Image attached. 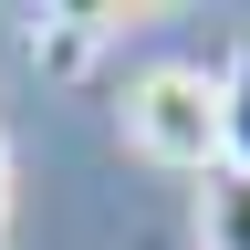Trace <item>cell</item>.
<instances>
[{
    "instance_id": "1",
    "label": "cell",
    "mask_w": 250,
    "mask_h": 250,
    "mask_svg": "<svg viewBox=\"0 0 250 250\" xmlns=\"http://www.w3.org/2000/svg\"><path fill=\"white\" fill-rule=\"evenodd\" d=\"M125 146L146 156V167H177V177H208L219 167V83L208 73H188V62H156V73L125 83Z\"/></svg>"
},
{
    "instance_id": "2",
    "label": "cell",
    "mask_w": 250,
    "mask_h": 250,
    "mask_svg": "<svg viewBox=\"0 0 250 250\" xmlns=\"http://www.w3.org/2000/svg\"><path fill=\"white\" fill-rule=\"evenodd\" d=\"M198 250H250V177L240 167H208V188H198Z\"/></svg>"
},
{
    "instance_id": "3",
    "label": "cell",
    "mask_w": 250,
    "mask_h": 250,
    "mask_svg": "<svg viewBox=\"0 0 250 250\" xmlns=\"http://www.w3.org/2000/svg\"><path fill=\"white\" fill-rule=\"evenodd\" d=\"M219 167L250 177V21L229 42V73H219Z\"/></svg>"
},
{
    "instance_id": "4",
    "label": "cell",
    "mask_w": 250,
    "mask_h": 250,
    "mask_svg": "<svg viewBox=\"0 0 250 250\" xmlns=\"http://www.w3.org/2000/svg\"><path fill=\"white\" fill-rule=\"evenodd\" d=\"M104 31H115V11H52V42H42V52H52V73H83Z\"/></svg>"
},
{
    "instance_id": "5",
    "label": "cell",
    "mask_w": 250,
    "mask_h": 250,
    "mask_svg": "<svg viewBox=\"0 0 250 250\" xmlns=\"http://www.w3.org/2000/svg\"><path fill=\"white\" fill-rule=\"evenodd\" d=\"M0 240H11V146H0Z\"/></svg>"
}]
</instances>
